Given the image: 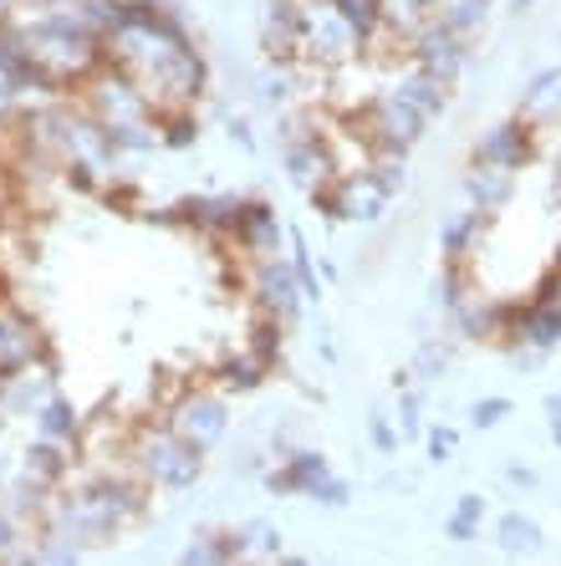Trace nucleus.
<instances>
[{
	"mask_svg": "<svg viewBox=\"0 0 561 566\" xmlns=\"http://www.w3.org/2000/svg\"><path fill=\"white\" fill-rule=\"evenodd\" d=\"M15 36L26 46V57L51 77V88H67V82H88L92 72L107 67V46L103 36L82 21L77 11H31L15 15Z\"/></svg>",
	"mask_w": 561,
	"mask_h": 566,
	"instance_id": "obj_1",
	"label": "nucleus"
},
{
	"mask_svg": "<svg viewBox=\"0 0 561 566\" xmlns=\"http://www.w3.org/2000/svg\"><path fill=\"white\" fill-rule=\"evenodd\" d=\"M134 470L148 485H159V490H190L194 480L205 475V449H194L190 439H179L169 424H159V429L138 434Z\"/></svg>",
	"mask_w": 561,
	"mask_h": 566,
	"instance_id": "obj_2",
	"label": "nucleus"
},
{
	"mask_svg": "<svg viewBox=\"0 0 561 566\" xmlns=\"http://www.w3.org/2000/svg\"><path fill=\"white\" fill-rule=\"evenodd\" d=\"M353 128L363 134V143H368L373 153H409L419 138H424L428 123L403 103L399 92H373V97L357 103Z\"/></svg>",
	"mask_w": 561,
	"mask_h": 566,
	"instance_id": "obj_3",
	"label": "nucleus"
},
{
	"mask_svg": "<svg viewBox=\"0 0 561 566\" xmlns=\"http://www.w3.org/2000/svg\"><path fill=\"white\" fill-rule=\"evenodd\" d=\"M82 88H88L82 92V107H88L92 118H103L107 128H118V123H159V107L144 92V82L128 77L123 67H113V61H107L103 72H92Z\"/></svg>",
	"mask_w": 561,
	"mask_h": 566,
	"instance_id": "obj_4",
	"label": "nucleus"
},
{
	"mask_svg": "<svg viewBox=\"0 0 561 566\" xmlns=\"http://www.w3.org/2000/svg\"><path fill=\"white\" fill-rule=\"evenodd\" d=\"M169 429L179 439H190L194 449H215L225 439V429H230V403L215 388H190V393H179L169 403Z\"/></svg>",
	"mask_w": 561,
	"mask_h": 566,
	"instance_id": "obj_5",
	"label": "nucleus"
},
{
	"mask_svg": "<svg viewBox=\"0 0 561 566\" xmlns=\"http://www.w3.org/2000/svg\"><path fill=\"white\" fill-rule=\"evenodd\" d=\"M363 51V36H357L347 21H342L332 5H317L307 0V31H301V61L311 67H347V61Z\"/></svg>",
	"mask_w": 561,
	"mask_h": 566,
	"instance_id": "obj_6",
	"label": "nucleus"
},
{
	"mask_svg": "<svg viewBox=\"0 0 561 566\" xmlns=\"http://www.w3.org/2000/svg\"><path fill=\"white\" fill-rule=\"evenodd\" d=\"M311 205H322L327 215H337V220L373 224V220H383L393 199H388V194L368 180V169H363V174H342V180H332V184H317V189H311Z\"/></svg>",
	"mask_w": 561,
	"mask_h": 566,
	"instance_id": "obj_7",
	"label": "nucleus"
},
{
	"mask_svg": "<svg viewBox=\"0 0 561 566\" xmlns=\"http://www.w3.org/2000/svg\"><path fill=\"white\" fill-rule=\"evenodd\" d=\"M251 297L261 307V316H276L280 327H296L301 316V281L291 270V255H276V261H251Z\"/></svg>",
	"mask_w": 561,
	"mask_h": 566,
	"instance_id": "obj_8",
	"label": "nucleus"
},
{
	"mask_svg": "<svg viewBox=\"0 0 561 566\" xmlns=\"http://www.w3.org/2000/svg\"><path fill=\"white\" fill-rule=\"evenodd\" d=\"M403 51H409V61H414L419 72H428L434 82H444V88H449V82L465 72V61H470V42L455 36L449 26H439V21H424V26L409 36Z\"/></svg>",
	"mask_w": 561,
	"mask_h": 566,
	"instance_id": "obj_9",
	"label": "nucleus"
},
{
	"mask_svg": "<svg viewBox=\"0 0 561 566\" xmlns=\"http://www.w3.org/2000/svg\"><path fill=\"white\" fill-rule=\"evenodd\" d=\"M474 164L485 169H505V174H520V169L536 159V128L526 118H505L495 123V128H485V134L474 138Z\"/></svg>",
	"mask_w": 561,
	"mask_h": 566,
	"instance_id": "obj_10",
	"label": "nucleus"
},
{
	"mask_svg": "<svg viewBox=\"0 0 561 566\" xmlns=\"http://www.w3.org/2000/svg\"><path fill=\"white\" fill-rule=\"evenodd\" d=\"M26 368H46V337L26 312L0 307V378H15Z\"/></svg>",
	"mask_w": 561,
	"mask_h": 566,
	"instance_id": "obj_11",
	"label": "nucleus"
},
{
	"mask_svg": "<svg viewBox=\"0 0 561 566\" xmlns=\"http://www.w3.org/2000/svg\"><path fill=\"white\" fill-rule=\"evenodd\" d=\"M240 215H245V199H240V194H199V199H184V205H174V215H159V220L190 224V230H199V235H209V240H230Z\"/></svg>",
	"mask_w": 561,
	"mask_h": 566,
	"instance_id": "obj_12",
	"label": "nucleus"
},
{
	"mask_svg": "<svg viewBox=\"0 0 561 566\" xmlns=\"http://www.w3.org/2000/svg\"><path fill=\"white\" fill-rule=\"evenodd\" d=\"M505 337H511L516 347L551 353V347H561V307L557 301H511Z\"/></svg>",
	"mask_w": 561,
	"mask_h": 566,
	"instance_id": "obj_13",
	"label": "nucleus"
},
{
	"mask_svg": "<svg viewBox=\"0 0 561 566\" xmlns=\"http://www.w3.org/2000/svg\"><path fill=\"white\" fill-rule=\"evenodd\" d=\"M301 31H307V0H266L261 42L271 61H301Z\"/></svg>",
	"mask_w": 561,
	"mask_h": 566,
	"instance_id": "obj_14",
	"label": "nucleus"
},
{
	"mask_svg": "<svg viewBox=\"0 0 561 566\" xmlns=\"http://www.w3.org/2000/svg\"><path fill=\"white\" fill-rule=\"evenodd\" d=\"M240 245V255L245 261H276L280 245H286V230H280L276 209L266 205V199H245V215H240L236 235H230Z\"/></svg>",
	"mask_w": 561,
	"mask_h": 566,
	"instance_id": "obj_15",
	"label": "nucleus"
},
{
	"mask_svg": "<svg viewBox=\"0 0 561 566\" xmlns=\"http://www.w3.org/2000/svg\"><path fill=\"white\" fill-rule=\"evenodd\" d=\"M505 316H511V301H490V297H465L459 307H449V322L465 343H490V337H505Z\"/></svg>",
	"mask_w": 561,
	"mask_h": 566,
	"instance_id": "obj_16",
	"label": "nucleus"
},
{
	"mask_svg": "<svg viewBox=\"0 0 561 566\" xmlns=\"http://www.w3.org/2000/svg\"><path fill=\"white\" fill-rule=\"evenodd\" d=\"M327 475H332V464H327L322 449H291V454L266 475V485L276 495H311V485Z\"/></svg>",
	"mask_w": 561,
	"mask_h": 566,
	"instance_id": "obj_17",
	"label": "nucleus"
},
{
	"mask_svg": "<svg viewBox=\"0 0 561 566\" xmlns=\"http://www.w3.org/2000/svg\"><path fill=\"white\" fill-rule=\"evenodd\" d=\"M388 92H399L403 103L414 107L424 123L444 118V107H449V88H444V82H434L428 72H419V67H409L403 77H393V88H388Z\"/></svg>",
	"mask_w": 561,
	"mask_h": 566,
	"instance_id": "obj_18",
	"label": "nucleus"
},
{
	"mask_svg": "<svg viewBox=\"0 0 561 566\" xmlns=\"http://www.w3.org/2000/svg\"><path fill=\"white\" fill-rule=\"evenodd\" d=\"M465 194H470V209H480V215H495V209H505L511 199H516V174L474 164L470 174H465Z\"/></svg>",
	"mask_w": 561,
	"mask_h": 566,
	"instance_id": "obj_19",
	"label": "nucleus"
},
{
	"mask_svg": "<svg viewBox=\"0 0 561 566\" xmlns=\"http://www.w3.org/2000/svg\"><path fill=\"white\" fill-rule=\"evenodd\" d=\"M280 531L271 521H245L236 531V566H276L280 562Z\"/></svg>",
	"mask_w": 561,
	"mask_h": 566,
	"instance_id": "obj_20",
	"label": "nucleus"
},
{
	"mask_svg": "<svg viewBox=\"0 0 561 566\" xmlns=\"http://www.w3.org/2000/svg\"><path fill=\"white\" fill-rule=\"evenodd\" d=\"M485 224H490V215H480V209H459L455 220L444 224V235H439L444 261H470V251H480Z\"/></svg>",
	"mask_w": 561,
	"mask_h": 566,
	"instance_id": "obj_21",
	"label": "nucleus"
},
{
	"mask_svg": "<svg viewBox=\"0 0 561 566\" xmlns=\"http://www.w3.org/2000/svg\"><path fill=\"white\" fill-rule=\"evenodd\" d=\"M179 566H236V531H199L184 546Z\"/></svg>",
	"mask_w": 561,
	"mask_h": 566,
	"instance_id": "obj_22",
	"label": "nucleus"
},
{
	"mask_svg": "<svg viewBox=\"0 0 561 566\" xmlns=\"http://www.w3.org/2000/svg\"><path fill=\"white\" fill-rule=\"evenodd\" d=\"M266 373H271V362L255 358L251 347H245V353H236V358H225L215 378H220V393H251V388L266 383Z\"/></svg>",
	"mask_w": 561,
	"mask_h": 566,
	"instance_id": "obj_23",
	"label": "nucleus"
},
{
	"mask_svg": "<svg viewBox=\"0 0 561 566\" xmlns=\"http://www.w3.org/2000/svg\"><path fill=\"white\" fill-rule=\"evenodd\" d=\"M36 424H42V439H57V444L72 449L77 434H82V418H77V408L61 393H51V398L36 408Z\"/></svg>",
	"mask_w": 561,
	"mask_h": 566,
	"instance_id": "obj_24",
	"label": "nucleus"
},
{
	"mask_svg": "<svg viewBox=\"0 0 561 566\" xmlns=\"http://www.w3.org/2000/svg\"><path fill=\"white\" fill-rule=\"evenodd\" d=\"M485 15H490V0H439L434 5V21L449 26L455 36H465V42L485 31Z\"/></svg>",
	"mask_w": 561,
	"mask_h": 566,
	"instance_id": "obj_25",
	"label": "nucleus"
},
{
	"mask_svg": "<svg viewBox=\"0 0 561 566\" xmlns=\"http://www.w3.org/2000/svg\"><path fill=\"white\" fill-rule=\"evenodd\" d=\"M67 444H57V439H36V444L26 449V475L42 480V485H61V475L72 470V454H61Z\"/></svg>",
	"mask_w": 561,
	"mask_h": 566,
	"instance_id": "obj_26",
	"label": "nucleus"
},
{
	"mask_svg": "<svg viewBox=\"0 0 561 566\" xmlns=\"http://www.w3.org/2000/svg\"><path fill=\"white\" fill-rule=\"evenodd\" d=\"M495 541H501L511 556H531V552H541V525H536L531 516H516V510H505L501 525H495Z\"/></svg>",
	"mask_w": 561,
	"mask_h": 566,
	"instance_id": "obj_27",
	"label": "nucleus"
},
{
	"mask_svg": "<svg viewBox=\"0 0 561 566\" xmlns=\"http://www.w3.org/2000/svg\"><path fill=\"white\" fill-rule=\"evenodd\" d=\"M327 5L363 36V46L378 42V31H383V0H327Z\"/></svg>",
	"mask_w": 561,
	"mask_h": 566,
	"instance_id": "obj_28",
	"label": "nucleus"
},
{
	"mask_svg": "<svg viewBox=\"0 0 561 566\" xmlns=\"http://www.w3.org/2000/svg\"><path fill=\"white\" fill-rule=\"evenodd\" d=\"M561 107V72H541L520 92V118H551Z\"/></svg>",
	"mask_w": 561,
	"mask_h": 566,
	"instance_id": "obj_29",
	"label": "nucleus"
},
{
	"mask_svg": "<svg viewBox=\"0 0 561 566\" xmlns=\"http://www.w3.org/2000/svg\"><path fill=\"white\" fill-rule=\"evenodd\" d=\"M368 180L378 184L388 199H393V194L409 189V159H403V153H373V159H368Z\"/></svg>",
	"mask_w": 561,
	"mask_h": 566,
	"instance_id": "obj_30",
	"label": "nucleus"
},
{
	"mask_svg": "<svg viewBox=\"0 0 561 566\" xmlns=\"http://www.w3.org/2000/svg\"><path fill=\"white\" fill-rule=\"evenodd\" d=\"M480 516H485V500H480V495H459L455 516L444 521V536L459 541V546H465V541H474V536H480Z\"/></svg>",
	"mask_w": 561,
	"mask_h": 566,
	"instance_id": "obj_31",
	"label": "nucleus"
},
{
	"mask_svg": "<svg viewBox=\"0 0 561 566\" xmlns=\"http://www.w3.org/2000/svg\"><path fill=\"white\" fill-rule=\"evenodd\" d=\"M107 134L118 143V153H153L163 143L159 123H118V128H107Z\"/></svg>",
	"mask_w": 561,
	"mask_h": 566,
	"instance_id": "obj_32",
	"label": "nucleus"
},
{
	"mask_svg": "<svg viewBox=\"0 0 561 566\" xmlns=\"http://www.w3.org/2000/svg\"><path fill=\"white\" fill-rule=\"evenodd\" d=\"M465 297H474V291H470V270H465V261H444V270H439V307L449 312V307H459Z\"/></svg>",
	"mask_w": 561,
	"mask_h": 566,
	"instance_id": "obj_33",
	"label": "nucleus"
},
{
	"mask_svg": "<svg viewBox=\"0 0 561 566\" xmlns=\"http://www.w3.org/2000/svg\"><path fill=\"white\" fill-rule=\"evenodd\" d=\"M291 270H296V281H301V297H307V301L322 297L317 270H311V255H307V240H301V235H291Z\"/></svg>",
	"mask_w": 561,
	"mask_h": 566,
	"instance_id": "obj_34",
	"label": "nucleus"
},
{
	"mask_svg": "<svg viewBox=\"0 0 561 566\" xmlns=\"http://www.w3.org/2000/svg\"><path fill=\"white\" fill-rule=\"evenodd\" d=\"M163 143H169V149H190L194 138H199V128H194V118L190 113H163Z\"/></svg>",
	"mask_w": 561,
	"mask_h": 566,
	"instance_id": "obj_35",
	"label": "nucleus"
},
{
	"mask_svg": "<svg viewBox=\"0 0 561 566\" xmlns=\"http://www.w3.org/2000/svg\"><path fill=\"white\" fill-rule=\"evenodd\" d=\"M444 368H449V347L444 343H424L414 358V373L424 378V383H434V378H444Z\"/></svg>",
	"mask_w": 561,
	"mask_h": 566,
	"instance_id": "obj_36",
	"label": "nucleus"
},
{
	"mask_svg": "<svg viewBox=\"0 0 561 566\" xmlns=\"http://www.w3.org/2000/svg\"><path fill=\"white\" fill-rule=\"evenodd\" d=\"M311 500H317V506L342 510L347 500H353V485H347V480H337V475H327V480H317V485H311Z\"/></svg>",
	"mask_w": 561,
	"mask_h": 566,
	"instance_id": "obj_37",
	"label": "nucleus"
},
{
	"mask_svg": "<svg viewBox=\"0 0 561 566\" xmlns=\"http://www.w3.org/2000/svg\"><path fill=\"white\" fill-rule=\"evenodd\" d=\"M505 414H511V403L505 398H480L470 408V424L474 429H495V424H505Z\"/></svg>",
	"mask_w": 561,
	"mask_h": 566,
	"instance_id": "obj_38",
	"label": "nucleus"
},
{
	"mask_svg": "<svg viewBox=\"0 0 561 566\" xmlns=\"http://www.w3.org/2000/svg\"><path fill=\"white\" fill-rule=\"evenodd\" d=\"M419 434H424L419 398H414V393H403V398H399V439H419Z\"/></svg>",
	"mask_w": 561,
	"mask_h": 566,
	"instance_id": "obj_39",
	"label": "nucleus"
},
{
	"mask_svg": "<svg viewBox=\"0 0 561 566\" xmlns=\"http://www.w3.org/2000/svg\"><path fill=\"white\" fill-rule=\"evenodd\" d=\"M368 434H373V444H378V454H399V434H393L388 414H368Z\"/></svg>",
	"mask_w": 561,
	"mask_h": 566,
	"instance_id": "obj_40",
	"label": "nucleus"
},
{
	"mask_svg": "<svg viewBox=\"0 0 561 566\" xmlns=\"http://www.w3.org/2000/svg\"><path fill=\"white\" fill-rule=\"evenodd\" d=\"M455 444H459V434L449 429V424H434V429H428V460H449Z\"/></svg>",
	"mask_w": 561,
	"mask_h": 566,
	"instance_id": "obj_41",
	"label": "nucleus"
},
{
	"mask_svg": "<svg viewBox=\"0 0 561 566\" xmlns=\"http://www.w3.org/2000/svg\"><path fill=\"white\" fill-rule=\"evenodd\" d=\"M531 301H557V307H561V261H557V270H551L547 281L536 286V297H531Z\"/></svg>",
	"mask_w": 561,
	"mask_h": 566,
	"instance_id": "obj_42",
	"label": "nucleus"
},
{
	"mask_svg": "<svg viewBox=\"0 0 561 566\" xmlns=\"http://www.w3.org/2000/svg\"><path fill=\"white\" fill-rule=\"evenodd\" d=\"M15 546H21V536H15V521L0 510V556H11Z\"/></svg>",
	"mask_w": 561,
	"mask_h": 566,
	"instance_id": "obj_43",
	"label": "nucleus"
},
{
	"mask_svg": "<svg viewBox=\"0 0 561 566\" xmlns=\"http://www.w3.org/2000/svg\"><path fill=\"white\" fill-rule=\"evenodd\" d=\"M42 566H82V562H77V552H72V546H46Z\"/></svg>",
	"mask_w": 561,
	"mask_h": 566,
	"instance_id": "obj_44",
	"label": "nucleus"
},
{
	"mask_svg": "<svg viewBox=\"0 0 561 566\" xmlns=\"http://www.w3.org/2000/svg\"><path fill=\"white\" fill-rule=\"evenodd\" d=\"M21 5H31V11H77L82 0H21ZM26 15V11H21Z\"/></svg>",
	"mask_w": 561,
	"mask_h": 566,
	"instance_id": "obj_45",
	"label": "nucleus"
},
{
	"mask_svg": "<svg viewBox=\"0 0 561 566\" xmlns=\"http://www.w3.org/2000/svg\"><path fill=\"white\" fill-rule=\"evenodd\" d=\"M505 475H511V485H520V490H536V475H531V470H520V464H511Z\"/></svg>",
	"mask_w": 561,
	"mask_h": 566,
	"instance_id": "obj_46",
	"label": "nucleus"
},
{
	"mask_svg": "<svg viewBox=\"0 0 561 566\" xmlns=\"http://www.w3.org/2000/svg\"><path fill=\"white\" fill-rule=\"evenodd\" d=\"M230 138H240L245 149H255V134H251V123H230Z\"/></svg>",
	"mask_w": 561,
	"mask_h": 566,
	"instance_id": "obj_47",
	"label": "nucleus"
},
{
	"mask_svg": "<svg viewBox=\"0 0 561 566\" xmlns=\"http://www.w3.org/2000/svg\"><path fill=\"white\" fill-rule=\"evenodd\" d=\"M547 418H551V424H561V393H557V398H547Z\"/></svg>",
	"mask_w": 561,
	"mask_h": 566,
	"instance_id": "obj_48",
	"label": "nucleus"
},
{
	"mask_svg": "<svg viewBox=\"0 0 561 566\" xmlns=\"http://www.w3.org/2000/svg\"><path fill=\"white\" fill-rule=\"evenodd\" d=\"M276 566H311V562H301V556H280Z\"/></svg>",
	"mask_w": 561,
	"mask_h": 566,
	"instance_id": "obj_49",
	"label": "nucleus"
},
{
	"mask_svg": "<svg viewBox=\"0 0 561 566\" xmlns=\"http://www.w3.org/2000/svg\"><path fill=\"white\" fill-rule=\"evenodd\" d=\"M551 439H557V444H561V424H551Z\"/></svg>",
	"mask_w": 561,
	"mask_h": 566,
	"instance_id": "obj_50",
	"label": "nucleus"
},
{
	"mask_svg": "<svg viewBox=\"0 0 561 566\" xmlns=\"http://www.w3.org/2000/svg\"><path fill=\"white\" fill-rule=\"evenodd\" d=\"M557 199H561V164H557Z\"/></svg>",
	"mask_w": 561,
	"mask_h": 566,
	"instance_id": "obj_51",
	"label": "nucleus"
}]
</instances>
